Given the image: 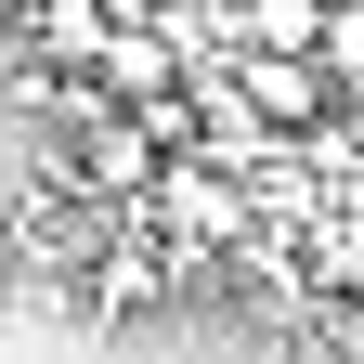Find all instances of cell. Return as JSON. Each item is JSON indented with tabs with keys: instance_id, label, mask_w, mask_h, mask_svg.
<instances>
[{
	"instance_id": "obj_1",
	"label": "cell",
	"mask_w": 364,
	"mask_h": 364,
	"mask_svg": "<svg viewBox=\"0 0 364 364\" xmlns=\"http://www.w3.org/2000/svg\"><path fill=\"white\" fill-rule=\"evenodd\" d=\"M221 78H235V105H260V117H287V130H312V117H326L338 105V65L326 53H287V39H247V53H221Z\"/></svg>"
},
{
	"instance_id": "obj_2",
	"label": "cell",
	"mask_w": 364,
	"mask_h": 364,
	"mask_svg": "<svg viewBox=\"0 0 364 364\" xmlns=\"http://www.w3.org/2000/svg\"><path fill=\"white\" fill-rule=\"evenodd\" d=\"M144 208H156L169 235H182V260H208V235H235V196H221V169H196V156H169Z\"/></svg>"
},
{
	"instance_id": "obj_3",
	"label": "cell",
	"mask_w": 364,
	"mask_h": 364,
	"mask_svg": "<svg viewBox=\"0 0 364 364\" xmlns=\"http://www.w3.org/2000/svg\"><path fill=\"white\" fill-rule=\"evenodd\" d=\"M312 53H326L351 91H364V0H338V14H326V39H312Z\"/></svg>"
}]
</instances>
